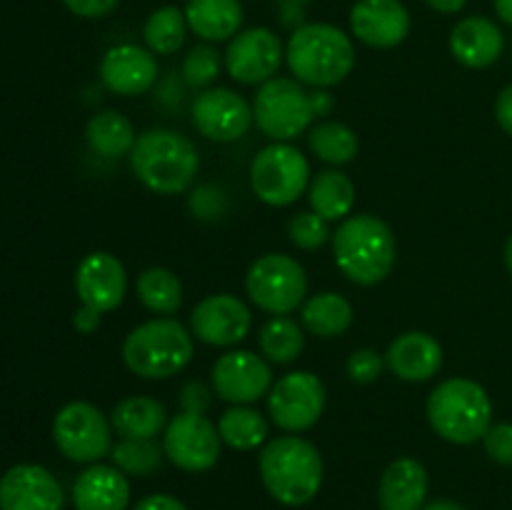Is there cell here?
Masks as SVG:
<instances>
[{
    "mask_svg": "<svg viewBox=\"0 0 512 510\" xmlns=\"http://www.w3.org/2000/svg\"><path fill=\"white\" fill-rule=\"evenodd\" d=\"M505 268L512 275V235L508 238V243H505Z\"/></svg>",
    "mask_w": 512,
    "mask_h": 510,
    "instance_id": "cell-48",
    "label": "cell"
},
{
    "mask_svg": "<svg viewBox=\"0 0 512 510\" xmlns=\"http://www.w3.org/2000/svg\"><path fill=\"white\" fill-rule=\"evenodd\" d=\"M485 453L498 465L512 468V423H493L483 438Z\"/></svg>",
    "mask_w": 512,
    "mask_h": 510,
    "instance_id": "cell-39",
    "label": "cell"
},
{
    "mask_svg": "<svg viewBox=\"0 0 512 510\" xmlns=\"http://www.w3.org/2000/svg\"><path fill=\"white\" fill-rule=\"evenodd\" d=\"M283 3H298V5H303V3H308V0H283Z\"/></svg>",
    "mask_w": 512,
    "mask_h": 510,
    "instance_id": "cell-49",
    "label": "cell"
},
{
    "mask_svg": "<svg viewBox=\"0 0 512 510\" xmlns=\"http://www.w3.org/2000/svg\"><path fill=\"white\" fill-rule=\"evenodd\" d=\"M385 365L405 383L433 380L443 368V345L423 330L398 335L385 353Z\"/></svg>",
    "mask_w": 512,
    "mask_h": 510,
    "instance_id": "cell-21",
    "label": "cell"
},
{
    "mask_svg": "<svg viewBox=\"0 0 512 510\" xmlns=\"http://www.w3.org/2000/svg\"><path fill=\"white\" fill-rule=\"evenodd\" d=\"M350 30L370 48H395L410 33V13L400 0H358L350 10Z\"/></svg>",
    "mask_w": 512,
    "mask_h": 510,
    "instance_id": "cell-20",
    "label": "cell"
},
{
    "mask_svg": "<svg viewBox=\"0 0 512 510\" xmlns=\"http://www.w3.org/2000/svg\"><path fill=\"white\" fill-rule=\"evenodd\" d=\"M190 120L203 138L213 143H233L253 128V105L230 88H205L195 95Z\"/></svg>",
    "mask_w": 512,
    "mask_h": 510,
    "instance_id": "cell-14",
    "label": "cell"
},
{
    "mask_svg": "<svg viewBox=\"0 0 512 510\" xmlns=\"http://www.w3.org/2000/svg\"><path fill=\"white\" fill-rule=\"evenodd\" d=\"M308 200L313 213L333 220H345L355 208V183L343 170H323L308 185Z\"/></svg>",
    "mask_w": 512,
    "mask_h": 510,
    "instance_id": "cell-27",
    "label": "cell"
},
{
    "mask_svg": "<svg viewBox=\"0 0 512 510\" xmlns=\"http://www.w3.org/2000/svg\"><path fill=\"white\" fill-rule=\"evenodd\" d=\"M288 238L295 248L318 250L333 238V233H330L328 220L320 218V215L313 213V210H305V213H298L290 218Z\"/></svg>",
    "mask_w": 512,
    "mask_h": 510,
    "instance_id": "cell-37",
    "label": "cell"
},
{
    "mask_svg": "<svg viewBox=\"0 0 512 510\" xmlns=\"http://www.w3.org/2000/svg\"><path fill=\"white\" fill-rule=\"evenodd\" d=\"M495 118H498L500 128L512 138V83L505 85L495 100Z\"/></svg>",
    "mask_w": 512,
    "mask_h": 510,
    "instance_id": "cell-44",
    "label": "cell"
},
{
    "mask_svg": "<svg viewBox=\"0 0 512 510\" xmlns=\"http://www.w3.org/2000/svg\"><path fill=\"white\" fill-rule=\"evenodd\" d=\"M310 153L328 165H348L358 155V133L340 120H323L308 130Z\"/></svg>",
    "mask_w": 512,
    "mask_h": 510,
    "instance_id": "cell-31",
    "label": "cell"
},
{
    "mask_svg": "<svg viewBox=\"0 0 512 510\" xmlns=\"http://www.w3.org/2000/svg\"><path fill=\"white\" fill-rule=\"evenodd\" d=\"M220 68H223V60H220V53L210 43L195 45L183 60V68H180V75H183V83L193 90H205L213 85V80L218 78Z\"/></svg>",
    "mask_w": 512,
    "mask_h": 510,
    "instance_id": "cell-36",
    "label": "cell"
},
{
    "mask_svg": "<svg viewBox=\"0 0 512 510\" xmlns=\"http://www.w3.org/2000/svg\"><path fill=\"white\" fill-rule=\"evenodd\" d=\"M323 380L310 370H293L278 378L268 393V415L285 433H305L320 420L325 410Z\"/></svg>",
    "mask_w": 512,
    "mask_h": 510,
    "instance_id": "cell-12",
    "label": "cell"
},
{
    "mask_svg": "<svg viewBox=\"0 0 512 510\" xmlns=\"http://www.w3.org/2000/svg\"><path fill=\"white\" fill-rule=\"evenodd\" d=\"M100 80L110 93L123 95V98L143 95L158 80V60L153 50L140 48V45H115L100 60Z\"/></svg>",
    "mask_w": 512,
    "mask_h": 510,
    "instance_id": "cell-19",
    "label": "cell"
},
{
    "mask_svg": "<svg viewBox=\"0 0 512 510\" xmlns=\"http://www.w3.org/2000/svg\"><path fill=\"white\" fill-rule=\"evenodd\" d=\"M260 478L265 490L288 508L308 505L323 485L325 465L320 450L300 435H280L260 450Z\"/></svg>",
    "mask_w": 512,
    "mask_h": 510,
    "instance_id": "cell-3",
    "label": "cell"
},
{
    "mask_svg": "<svg viewBox=\"0 0 512 510\" xmlns=\"http://www.w3.org/2000/svg\"><path fill=\"white\" fill-rule=\"evenodd\" d=\"M333 108L335 98L330 90H305L303 83L283 75L260 85L253 98L255 125L273 143H290L310 130L315 118L330 115Z\"/></svg>",
    "mask_w": 512,
    "mask_h": 510,
    "instance_id": "cell-2",
    "label": "cell"
},
{
    "mask_svg": "<svg viewBox=\"0 0 512 510\" xmlns=\"http://www.w3.org/2000/svg\"><path fill=\"white\" fill-rule=\"evenodd\" d=\"M253 330V313L240 298L230 293L208 295L190 313V333L200 343L230 348L243 343Z\"/></svg>",
    "mask_w": 512,
    "mask_h": 510,
    "instance_id": "cell-17",
    "label": "cell"
},
{
    "mask_svg": "<svg viewBox=\"0 0 512 510\" xmlns=\"http://www.w3.org/2000/svg\"><path fill=\"white\" fill-rule=\"evenodd\" d=\"M138 300L155 315H173L183 305V285L170 268H148L135 283Z\"/></svg>",
    "mask_w": 512,
    "mask_h": 510,
    "instance_id": "cell-32",
    "label": "cell"
},
{
    "mask_svg": "<svg viewBox=\"0 0 512 510\" xmlns=\"http://www.w3.org/2000/svg\"><path fill=\"white\" fill-rule=\"evenodd\" d=\"M63 3L80 18H103L118 5V0H63Z\"/></svg>",
    "mask_w": 512,
    "mask_h": 510,
    "instance_id": "cell-42",
    "label": "cell"
},
{
    "mask_svg": "<svg viewBox=\"0 0 512 510\" xmlns=\"http://www.w3.org/2000/svg\"><path fill=\"white\" fill-rule=\"evenodd\" d=\"M63 505V485L43 465H13L0 478V510H63Z\"/></svg>",
    "mask_w": 512,
    "mask_h": 510,
    "instance_id": "cell-18",
    "label": "cell"
},
{
    "mask_svg": "<svg viewBox=\"0 0 512 510\" xmlns=\"http://www.w3.org/2000/svg\"><path fill=\"white\" fill-rule=\"evenodd\" d=\"M245 290L265 313L288 315L298 310L308 295V273L293 255L265 253L248 268Z\"/></svg>",
    "mask_w": 512,
    "mask_h": 510,
    "instance_id": "cell-10",
    "label": "cell"
},
{
    "mask_svg": "<svg viewBox=\"0 0 512 510\" xmlns=\"http://www.w3.org/2000/svg\"><path fill=\"white\" fill-rule=\"evenodd\" d=\"M190 210H193L195 218H218L225 213V195L223 190L215 188V185H200L193 195H190Z\"/></svg>",
    "mask_w": 512,
    "mask_h": 510,
    "instance_id": "cell-40",
    "label": "cell"
},
{
    "mask_svg": "<svg viewBox=\"0 0 512 510\" xmlns=\"http://www.w3.org/2000/svg\"><path fill=\"white\" fill-rule=\"evenodd\" d=\"M53 440L68 460L93 465L113 450V425L98 405L73 400L55 415Z\"/></svg>",
    "mask_w": 512,
    "mask_h": 510,
    "instance_id": "cell-11",
    "label": "cell"
},
{
    "mask_svg": "<svg viewBox=\"0 0 512 510\" xmlns=\"http://www.w3.org/2000/svg\"><path fill=\"white\" fill-rule=\"evenodd\" d=\"M133 510H188L185 508L183 500L173 498L168 493H155V495H145L143 500H138Z\"/></svg>",
    "mask_w": 512,
    "mask_h": 510,
    "instance_id": "cell-43",
    "label": "cell"
},
{
    "mask_svg": "<svg viewBox=\"0 0 512 510\" xmlns=\"http://www.w3.org/2000/svg\"><path fill=\"white\" fill-rule=\"evenodd\" d=\"M128 158L135 178L158 195L183 193L200 170V155L193 140L168 128L140 133Z\"/></svg>",
    "mask_w": 512,
    "mask_h": 510,
    "instance_id": "cell-5",
    "label": "cell"
},
{
    "mask_svg": "<svg viewBox=\"0 0 512 510\" xmlns=\"http://www.w3.org/2000/svg\"><path fill=\"white\" fill-rule=\"evenodd\" d=\"M285 63L298 83L328 90L353 73V40L330 23H305L290 35Z\"/></svg>",
    "mask_w": 512,
    "mask_h": 510,
    "instance_id": "cell-4",
    "label": "cell"
},
{
    "mask_svg": "<svg viewBox=\"0 0 512 510\" xmlns=\"http://www.w3.org/2000/svg\"><path fill=\"white\" fill-rule=\"evenodd\" d=\"M213 393L215 390H210L208 385L200 383V380H188L178 393L180 410H183V413L205 415L208 413L210 403H213Z\"/></svg>",
    "mask_w": 512,
    "mask_h": 510,
    "instance_id": "cell-41",
    "label": "cell"
},
{
    "mask_svg": "<svg viewBox=\"0 0 512 510\" xmlns=\"http://www.w3.org/2000/svg\"><path fill=\"white\" fill-rule=\"evenodd\" d=\"M193 333L173 318H153L128 333L123 363L145 380H165L188 368L193 360Z\"/></svg>",
    "mask_w": 512,
    "mask_h": 510,
    "instance_id": "cell-7",
    "label": "cell"
},
{
    "mask_svg": "<svg viewBox=\"0 0 512 510\" xmlns=\"http://www.w3.org/2000/svg\"><path fill=\"white\" fill-rule=\"evenodd\" d=\"M333 255L340 273L355 285H378L393 273L398 243L385 220L378 215H348L333 233Z\"/></svg>",
    "mask_w": 512,
    "mask_h": 510,
    "instance_id": "cell-1",
    "label": "cell"
},
{
    "mask_svg": "<svg viewBox=\"0 0 512 510\" xmlns=\"http://www.w3.org/2000/svg\"><path fill=\"white\" fill-rule=\"evenodd\" d=\"M428 423L453 445H473L493 425V403L488 390L470 378H448L433 388L425 403Z\"/></svg>",
    "mask_w": 512,
    "mask_h": 510,
    "instance_id": "cell-6",
    "label": "cell"
},
{
    "mask_svg": "<svg viewBox=\"0 0 512 510\" xmlns=\"http://www.w3.org/2000/svg\"><path fill=\"white\" fill-rule=\"evenodd\" d=\"M425 498H428V470L420 460L398 458L380 475V510H420Z\"/></svg>",
    "mask_w": 512,
    "mask_h": 510,
    "instance_id": "cell-24",
    "label": "cell"
},
{
    "mask_svg": "<svg viewBox=\"0 0 512 510\" xmlns=\"http://www.w3.org/2000/svg\"><path fill=\"white\" fill-rule=\"evenodd\" d=\"M75 510H125L130 505L128 475L115 465L93 463L73 483Z\"/></svg>",
    "mask_w": 512,
    "mask_h": 510,
    "instance_id": "cell-22",
    "label": "cell"
},
{
    "mask_svg": "<svg viewBox=\"0 0 512 510\" xmlns=\"http://www.w3.org/2000/svg\"><path fill=\"white\" fill-rule=\"evenodd\" d=\"M420 510H465L463 505L453 503V500H433V503L423 505Z\"/></svg>",
    "mask_w": 512,
    "mask_h": 510,
    "instance_id": "cell-47",
    "label": "cell"
},
{
    "mask_svg": "<svg viewBox=\"0 0 512 510\" xmlns=\"http://www.w3.org/2000/svg\"><path fill=\"white\" fill-rule=\"evenodd\" d=\"M75 293L80 298V308L75 310L73 325L78 333L90 335L98 330L105 313H113L123 305L128 293L125 265L105 250L88 253L75 268Z\"/></svg>",
    "mask_w": 512,
    "mask_h": 510,
    "instance_id": "cell-8",
    "label": "cell"
},
{
    "mask_svg": "<svg viewBox=\"0 0 512 510\" xmlns=\"http://www.w3.org/2000/svg\"><path fill=\"white\" fill-rule=\"evenodd\" d=\"M110 425L123 440H155L168 428V410L150 395H130L115 405Z\"/></svg>",
    "mask_w": 512,
    "mask_h": 510,
    "instance_id": "cell-26",
    "label": "cell"
},
{
    "mask_svg": "<svg viewBox=\"0 0 512 510\" xmlns=\"http://www.w3.org/2000/svg\"><path fill=\"white\" fill-rule=\"evenodd\" d=\"M85 140H88L90 150L95 155L115 160L130 155L138 135H135L133 123L123 113H118V110H100L85 125Z\"/></svg>",
    "mask_w": 512,
    "mask_h": 510,
    "instance_id": "cell-28",
    "label": "cell"
},
{
    "mask_svg": "<svg viewBox=\"0 0 512 510\" xmlns=\"http://www.w3.org/2000/svg\"><path fill=\"white\" fill-rule=\"evenodd\" d=\"M250 188L273 208L293 205L310 185V163L295 145L270 143L250 163Z\"/></svg>",
    "mask_w": 512,
    "mask_h": 510,
    "instance_id": "cell-9",
    "label": "cell"
},
{
    "mask_svg": "<svg viewBox=\"0 0 512 510\" xmlns=\"http://www.w3.org/2000/svg\"><path fill=\"white\" fill-rule=\"evenodd\" d=\"M425 3L433 10H438V13H460L468 0H425Z\"/></svg>",
    "mask_w": 512,
    "mask_h": 510,
    "instance_id": "cell-45",
    "label": "cell"
},
{
    "mask_svg": "<svg viewBox=\"0 0 512 510\" xmlns=\"http://www.w3.org/2000/svg\"><path fill=\"white\" fill-rule=\"evenodd\" d=\"M300 323L310 335H318L325 340L338 338L353 325V305L343 295L325 290V293L313 295L308 303H303Z\"/></svg>",
    "mask_w": 512,
    "mask_h": 510,
    "instance_id": "cell-29",
    "label": "cell"
},
{
    "mask_svg": "<svg viewBox=\"0 0 512 510\" xmlns=\"http://www.w3.org/2000/svg\"><path fill=\"white\" fill-rule=\"evenodd\" d=\"M218 433L228 448L248 453V450H258L260 445L268 443L270 425L260 410L250 408V405H233L220 415Z\"/></svg>",
    "mask_w": 512,
    "mask_h": 510,
    "instance_id": "cell-30",
    "label": "cell"
},
{
    "mask_svg": "<svg viewBox=\"0 0 512 510\" xmlns=\"http://www.w3.org/2000/svg\"><path fill=\"white\" fill-rule=\"evenodd\" d=\"M185 35H188V20H185L183 10H178L175 5H163V8L153 10L143 25L145 45L155 55L178 53L185 43Z\"/></svg>",
    "mask_w": 512,
    "mask_h": 510,
    "instance_id": "cell-34",
    "label": "cell"
},
{
    "mask_svg": "<svg viewBox=\"0 0 512 510\" xmlns=\"http://www.w3.org/2000/svg\"><path fill=\"white\" fill-rule=\"evenodd\" d=\"M495 3V13H498V18L503 20V23L512 25V0H493Z\"/></svg>",
    "mask_w": 512,
    "mask_h": 510,
    "instance_id": "cell-46",
    "label": "cell"
},
{
    "mask_svg": "<svg viewBox=\"0 0 512 510\" xmlns=\"http://www.w3.org/2000/svg\"><path fill=\"white\" fill-rule=\"evenodd\" d=\"M383 368L385 358L378 355V350L373 348H358L355 353L348 355V363H345V373H348V378L358 385L375 383V380L383 375Z\"/></svg>",
    "mask_w": 512,
    "mask_h": 510,
    "instance_id": "cell-38",
    "label": "cell"
},
{
    "mask_svg": "<svg viewBox=\"0 0 512 510\" xmlns=\"http://www.w3.org/2000/svg\"><path fill=\"white\" fill-rule=\"evenodd\" d=\"M260 353L265 360L278 365H288L300 358L305 348L303 328L288 315H273L268 323H263L258 333Z\"/></svg>",
    "mask_w": 512,
    "mask_h": 510,
    "instance_id": "cell-33",
    "label": "cell"
},
{
    "mask_svg": "<svg viewBox=\"0 0 512 510\" xmlns=\"http://www.w3.org/2000/svg\"><path fill=\"white\" fill-rule=\"evenodd\" d=\"M285 48L270 28L240 30L225 50V70L235 83L263 85L275 78L283 65Z\"/></svg>",
    "mask_w": 512,
    "mask_h": 510,
    "instance_id": "cell-16",
    "label": "cell"
},
{
    "mask_svg": "<svg viewBox=\"0 0 512 510\" xmlns=\"http://www.w3.org/2000/svg\"><path fill=\"white\" fill-rule=\"evenodd\" d=\"M503 30L483 15L465 18L450 30V53L460 65L483 70L503 55Z\"/></svg>",
    "mask_w": 512,
    "mask_h": 510,
    "instance_id": "cell-23",
    "label": "cell"
},
{
    "mask_svg": "<svg viewBox=\"0 0 512 510\" xmlns=\"http://www.w3.org/2000/svg\"><path fill=\"white\" fill-rule=\"evenodd\" d=\"M183 13L188 28L205 43H230L245 18L238 0H188Z\"/></svg>",
    "mask_w": 512,
    "mask_h": 510,
    "instance_id": "cell-25",
    "label": "cell"
},
{
    "mask_svg": "<svg viewBox=\"0 0 512 510\" xmlns=\"http://www.w3.org/2000/svg\"><path fill=\"white\" fill-rule=\"evenodd\" d=\"M210 383L218 398L233 405H253L273 388L270 363L250 350H228L210 370Z\"/></svg>",
    "mask_w": 512,
    "mask_h": 510,
    "instance_id": "cell-15",
    "label": "cell"
},
{
    "mask_svg": "<svg viewBox=\"0 0 512 510\" xmlns=\"http://www.w3.org/2000/svg\"><path fill=\"white\" fill-rule=\"evenodd\" d=\"M163 455V445H158L155 440L120 438V443L113 445V450H110L115 468L123 470L125 475H138V478H148V475L158 473V468L163 465Z\"/></svg>",
    "mask_w": 512,
    "mask_h": 510,
    "instance_id": "cell-35",
    "label": "cell"
},
{
    "mask_svg": "<svg viewBox=\"0 0 512 510\" xmlns=\"http://www.w3.org/2000/svg\"><path fill=\"white\" fill-rule=\"evenodd\" d=\"M163 453L175 468L185 473H205L223 453L218 425L198 413H183L168 420L163 433Z\"/></svg>",
    "mask_w": 512,
    "mask_h": 510,
    "instance_id": "cell-13",
    "label": "cell"
}]
</instances>
